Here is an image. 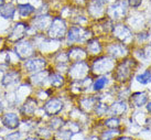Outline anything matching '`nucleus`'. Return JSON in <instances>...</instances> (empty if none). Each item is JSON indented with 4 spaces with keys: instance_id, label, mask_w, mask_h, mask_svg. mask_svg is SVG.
I'll use <instances>...</instances> for the list:
<instances>
[{
    "instance_id": "nucleus-14",
    "label": "nucleus",
    "mask_w": 151,
    "mask_h": 140,
    "mask_svg": "<svg viewBox=\"0 0 151 140\" xmlns=\"http://www.w3.org/2000/svg\"><path fill=\"white\" fill-rule=\"evenodd\" d=\"M1 123L6 128H8L10 130L17 129L20 126V118L16 113H4L1 117Z\"/></svg>"
},
{
    "instance_id": "nucleus-2",
    "label": "nucleus",
    "mask_w": 151,
    "mask_h": 140,
    "mask_svg": "<svg viewBox=\"0 0 151 140\" xmlns=\"http://www.w3.org/2000/svg\"><path fill=\"white\" fill-rule=\"evenodd\" d=\"M29 30H30L29 22H24V21L16 22L9 29L8 35H7V41L12 43V44L21 41V40L25 39V37L29 34Z\"/></svg>"
},
{
    "instance_id": "nucleus-4",
    "label": "nucleus",
    "mask_w": 151,
    "mask_h": 140,
    "mask_svg": "<svg viewBox=\"0 0 151 140\" xmlns=\"http://www.w3.org/2000/svg\"><path fill=\"white\" fill-rule=\"evenodd\" d=\"M91 31L88 29H85L81 26H74L71 27V29L67 31L66 39L67 43L73 44V43H82L87 42L91 38Z\"/></svg>"
},
{
    "instance_id": "nucleus-22",
    "label": "nucleus",
    "mask_w": 151,
    "mask_h": 140,
    "mask_svg": "<svg viewBox=\"0 0 151 140\" xmlns=\"http://www.w3.org/2000/svg\"><path fill=\"white\" fill-rule=\"evenodd\" d=\"M11 66V53L9 50H0V67Z\"/></svg>"
},
{
    "instance_id": "nucleus-11",
    "label": "nucleus",
    "mask_w": 151,
    "mask_h": 140,
    "mask_svg": "<svg viewBox=\"0 0 151 140\" xmlns=\"http://www.w3.org/2000/svg\"><path fill=\"white\" fill-rule=\"evenodd\" d=\"M134 61L131 60H127L125 62H122L116 68V73H115V77L118 81H127V78L131 75L132 72V65H134Z\"/></svg>"
},
{
    "instance_id": "nucleus-23",
    "label": "nucleus",
    "mask_w": 151,
    "mask_h": 140,
    "mask_svg": "<svg viewBox=\"0 0 151 140\" xmlns=\"http://www.w3.org/2000/svg\"><path fill=\"white\" fill-rule=\"evenodd\" d=\"M147 94L146 93H134L131 96V103L136 107H141L147 103Z\"/></svg>"
},
{
    "instance_id": "nucleus-12",
    "label": "nucleus",
    "mask_w": 151,
    "mask_h": 140,
    "mask_svg": "<svg viewBox=\"0 0 151 140\" xmlns=\"http://www.w3.org/2000/svg\"><path fill=\"white\" fill-rule=\"evenodd\" d=\"M21 81V72L19 70H9L1 77L0 84L4 87H10L12 85H17Z\"/></svg>"
},
{
    "instance_id": "nucleus-3",
    "label": "nucleus",
    "mask_w": 151,
    "mask_h": 140,
    "mask_svg": "<svg viewBox=\"0 0 151 140\" xmlns=\"http://www.w3.org/2000/svg\"><path fill=\"white\" fill-rule=\"evenodd\" d=\"M67 33L66 21L61 17H54L52 19L50 27L47 29V37L51 40H61Z\"/></svg>"
},
{
    "instance_id": "nucleus-5",
    "label": "nucleus",
    "mask_w": 151,
    "mask_h": 140,
    "mask_svg": "<svg viewBox=\"0 0 151 140\" xmlns=\"http://www.w3.org/2000/svg\"><path fill=\"white\" fill-rule=\"evenodd\" d=\"M52 19H53V18L51 17L49 13H39V14H34L29 21L30 28L33 30L35 33L44 32L45 30L49 29L51 22H52Z\"/></svg>"
},
{
    "instance_id": "nucleus-21",
    "label": "nucleus",
    "mask_w": 151,
    "mask_h": 140,
    "mask_svg": "<svg viewBox=\"0 0 151 140\" xmlns=\"http://www.w3.org/2000/svg\"><path fill=\"white\" fill-rule=\"evenodd\" d=\"M64 77L60 73H50L49 75V83L54 88H61L64 85Z\"/></svg>"
},
{
    "instance_id": "nucleus-19",
    "label": "nucleus",
    "mask_w": 151,
    "mask_h": 140,
    "mask_svg": "<svg viewBox=\"0 0 151 140\" xmlns=\"http://www.w3.org/2000/svg\"><path fill=\"white\" fill-rule=\"evenodd\" d=\"M17 12L21 18H30L37 12V8L30 2L25 4H17Z\"/></svg>"
},
{
    "instance_id": "nucleus-39",
    "label": "nucleus",
    "mask_w": 151,
    "mask_h": 140,
    "mask_svg": "<svg viewBox=\"0 0 151 140\" xmlns=\"http://www.w3.org/2000/svg\"><path fill=\"white\" fill-rule=\"evenodd\" d=\"M117 140H131L130 138H127V137H122V138H118Z\"/></svg>"
},
{
    "instance_id": "nucleus-35",
    "label": "nucleus",
    "mask_w": 151,
    "mask_h": 140,
    "mask_svg": "<svg viewBox=\"0 0 151 140\" xmlns=\"http://www.w3.org/2000/svg\"><path fill=\"white\" fill-rule=\"evenodd\" d=\"M24 140H38V138H35V137H28Z\"/></svg>"
},
{
    "instance_id": "nucleus-26",
    "label": "nucleus",
    "mask_w": 151,
    "mask_h": 140,
    "mask_svg": "<svg viewBox=\"0 0 151 140\" xmlns=\"http://www.w3.org/2000/svg\"><path fill=\"white\" fill-rule=\"evenodd\" d=\"M97 98H95L94 96H91V97H86V98H83L82 101H81V105H82V107L83 108H85V109H92L93 107L96 106L97 104Z\"/></svg>"
},
{
    "instance_id": "nucleus-18",
    "label": "nucleus",
    "mask_w": 151,
    "mask_h": 140,
    "mask_svg": "<svg viewBox=\"0 0 151 140\" xmlns=\"http://www.w3.org/2000/svg\"><path fill=\"white\" fill-rule=\"evenodd\" d=\"M106 0H92L88 4V12L93 17H99L104 13Z\"/></svg>"
},
{
    "instance_id": "nucleus-15",
    "label": "nucleus",
    "mask_w": 151,
    "mask_h": 140,
    "mask_svg": "<svg viewBox=\"0 0 151 140\" xmlns=\"http://www.w3.org/2000/svg\"><path fill=\"white\" fill-rule=\"evenodd\" d=\"M49 75L50 72L47 70H42L40 72L33 73L29 77V82L32 86H38V87H43L46 82H49Z\"/></svg>"
},
{
    "instance_id": "nucleus-40",
    "label": "nucleus",
    "mask_w": 151,
    "mask_h": 140,
    "mask_svg": "<svg viewBox=\"0 0 151 140\" xmlns=\"http://www.w3.org/2000/svg\"><path fill=\"white\" fill-rule=\"evenodd\" d=\"M43 1H46V0H43Z\"/></svg>"
},
{
    "instance_id": "nucleus-37",
    "label": "nucleus",
    "mask_w": 151,
    "mask_h": 140,
    "mask_svg": "<svg viewBox=\"0 0 151 140\" xmlns=\"http://www.w3.org/2000/svg\"><path fill=\"white\" fill-rule=\"evenodd\" d=\"M147 109H148V111H149V113H150V114H151V103H149V104H148Z\"/></svg>"
},
{
    "instance_id": "nucleus-34",
    "label": "nucleus",
    "mask_w": 151,
    "mask_h": 140,
    "mask_svg": "<svg viewBox=\"0 0 151 140\" xmlns=\"http://www.w3.org/2000/svg\"><path fill=\"white\" fill-rule=\"evenodd\" d=\"M128 4L129 6L134 7V8H137L141 4V0H128Z\"/></svg>"
},
{
    "instance_id": "nucleus-25",
    "label": "nucleus",
    "mask_w": 151,
    "mask_h": 140,
    "mask_svg": "<svg viewBox=\"0 0 151 140\" xmlns=\"http://www.w3.org/2000/svg\"><path fill=\"white\" fill-rule=\"evenodd\" d=\"M126 108L127 106L124 102H117L110 106L109 111L111 115H122L124 114V111H126Z\"/></svg>"
},
{
    "instance_id": "nucleus-36",
    "label": "nucleus",
    "mask_w": 151,
    "mask_h": 140,
    "mask_svg": "<svg viewBox=\"0 0 151 140\" xmlns=\"http://www.w3.org/2000/svg\"><path fill=\"white\" fill-rule=\"evenodd\" d=\"M4 105H2V103L0 102V114H1V113H2V111H4Z\"/></svg>"
},
{
    "instance_id": "nucleus-24",
    "label": "nucleus",
    "mask_w": 151,
    "mask_h": 140,
    "mask_svg": "<svg viewBox=\"0 0 151 140\" xmlns=\"http://www.w3.org/2000/svg\"><path fill=\"white\" fill-rule=\"evenodd\" d=\"M87 51L91 54H99L101 52V45L96 39H92L87 41Z\"/></svg>"
},
{
    "instance_id": "nucleus-20",
    "label": "nucleus",
    "mask_w": 151,
    "mask_h": 140,
    "mask_svg": "<svg viewBox=\"0 0 151 140\" xmlns=\"http://www.w3.org/2000/svg\"><path fill=\"white\" fill-rule=\"evenodd\" d=\"M85 55H86V52H85L83 49H80V47H73V49H71V50L68 51V53H67L68 60H70V61H73V63L78 62V61H83Z\"/></svg>"
},
{
    "instance_id": "nucleus-9",
    "label": "nucleus",
    "mask_w": 151,
    "mask_h": 140,
    "mask_svg": "<svg viewBox=\"0 0 151 140\" xmlns=\"http://www.w3.org/2000/svg\"><path fill=\"white\" fill-rule=\"evenodd\" d=\"M63 107L64 103L60 98L52 97L49 101H46L45 104L43 105L42 109L46 116H55L63 109Z\"/></svg>"
},
{
    "instance_id": "nucleus-33",
    "label": "nucleus",
    "mask_w": 151,
    "mask_h": 140,
    "mask_svg": "<svg viewBox=\"0 0 151 140\" xmlns=\"http://www.w3.org/2000/svg\"><path fill=\"white\" fill-rule=\"evenodd\" d=\"M21 138V132H11L7 136V139L6 140H19Z\"/></svg>"
},
{
    "instance_id": "nucleus-1",
    "label": "nucleus",
    "mask_w": 151,
    "mask_h": 140,
    "mask_svg": "<svg viewBox=\"0 0 151 140\" xmlns=\"http://www.w3.org/2000/svg\"><path fill=\"white\" fill-rule=\"evenodd\" d=\"M35 52H37V47L29 39H23L21 41L13 44V53L21 61H24V60L34 56Z\"/></svg>"
},
{
    "instance_id": "nucleus-8",
    "label": "nucleus",
    "mask_w": 151,
    "mask_h": 140,
    "mask_svg": "<svg viewBox=\"0 0 151 140\" xmlns=\"http://www.w3.org/2000/svg\"><path fill=\"white\" fill-rule=\"evenodd\" d=\"M127 12V2L124 0H118L116 2H114L111 6H109L106 14L108 16V18L110 19H122L125 17V14Z\"/></svg>"
},
{
    "instance_id": "nucleus-30",
    "label": "nucleus",
    "mask_w": 151,
    "mask_h": 140,
    "mask_svg": "<svg viewBox=\"0 0 151 140\" xmlns=\"http://www.w3.org/2000/svg\"><path fill=\"white\" fill-rule=\"evenodd\" d=\"M137 81L141 84H148L151 82V73L149 71H146V72L141 74V75H138L137 76Z\"/></svg>"
},
{
    "instance_id": "nucleus-27",
    "label": "nucleus",
    "mask_w": 151,
    "mask_h": 140,
    "mask_svg": "<svg viewBox=\"0 0 151 140\" xmlns=\"http://www.w3.org/2000/svg\"><path fill=\"white\" fill-rule=\"evenodd\" d=\"M108 53L114 57L124 55V47L120 44H113L108 47Z\"/></svg>"
},
{
    "instance_id": "nucleus-17",
    "label": "nucleus",
    "mask_w": 151,
    "mask_h": 140,
    "mask_svg": "<svg viewBox=\"0 0 151 140\" xmlns=\"http://www.w3.org/2000/svg\"><path fill=\"white\" fill-rule=\"evenodd\" d=\"M113 33L114 37L118 39L122 42H128L131 38V33H130L129 29L127 27L122 26V24H116L113 27Z\"/></svg>"
},
{
    "instance_id": "nucleus-6",
    "label": "nucleus",
    "mask_w": 151,
    "mask_h": 140,
    "mask_svg": "<svg viewBox=\"0 0 151 140\" xmlns=\"http://www.w3.org/2000/svg\"><path fill=\"white\" fill-rule=\"evenodd\" d=\"M46 64H47V62H46V60L44 57L34 55L32 57H30V59L24 60L22 66H23L25 72L33 74V73L40 72L42 70H45Z\"/></svg>"
},
{
    "instance_id": "nucleus-31",
    "label": "nucleus",
    "mask_w": 151,
    "mask_h": 140,
    "mask_svg": "<svg viewBox=\"0 0 151 140\" xmlns=\"http://www.w3.org/2000/svg\"><path fill=\"white\" fill-rule=\"evenodd\" d=\"M105 126L106 127L110 128V129H115L119 126V119L115 118V117H111V118L106 119L105 121Z\"/></svg>"
},
{
    "instance_id": "nucleus-7",
    "label": "nucleus",
    "mask_w": 151,
    "mask_h": 140,
    "mask_svg": "<svg viewBox=\"0 0 151 140\" xmlns=\"http://www.w3.org/2000/svg\"><path fill=\"white\" fill-rule=\"evenodd\" d=\"M89 72V66L85 61H78L73 64L68 71V75L72 77L73 81H77V80H82L88 75Z\"/></svg>"
},
{
    "instance_id": "nucleus-16",
    "label": "nucleus",
    "mask_w": 151,
    "mask_h": 140,
    "mask_svg": "<svg viewBox=\"0 0 151 140\" xmlns=\"http://www.w3.org/2000/svg\"><path fill=\"white\" fill-rule=\"evenodd\" d=\"M17 13V4L8 1L0 8V17L4 20H13Z\"/></svg>"
},
{
    "instance_id": "nucleus-28",
    "label": "nucleus",
    "mask_w": 151,
    "mask_h": 140,
    "mask_svg": "<svg viewBox=\"0 0 151 140\" xmlns=\"http://www.w3.org/2000/svg\"><path fill=\"white\" fill-rule=\"evenodd\" d=\"M108 83V78L106 76H101L99 77V78H97L96 81L94 82V85H93V88H94V90H96V92H98V90H101V89L105 87V85Z\"/></svg>"
},
{
    "instance_id": "nucleus-32",
    "label": "nucleus",
    "mask_w": 151,
    "mask_h": 140,
    "mask_svg": "<svg viewBox=\"0 0 151 140\" xmlns=\"http://www.w3.org/2000/svg\"><path fill=\"white\" fill-rule=\"evenodd\" d=\"M117 134H119V131H118V130H115V129L110 130V131H105L104 134H103V139L104 140L111 139V138H113L115 135H117Z\"/></svg>"
},
{
    "instance_id": "nucleus-10",
    "label": "nucleus",
    "mask_w": 151,
    "mask_h": 140,
    "mask_svg": "<svg viewBox=\"0 0 151 140\" xmlns=\"http://www.w3.org/2000/svg\"><path fill=\"white\" fill-rule=\"evenodd\" d=\"M37 109H38V99L32 96H28L20 107V113L22 116L30 118L33 117Z\"/></svg>"
},
{
    "instance_id": "nucleus-29",
    "label": "nucleus",
    "mask_w": 151,
    "mask_h": 140,
    "mask_svg": "<svg viewBox=\"0 0 151 140\" xmlns=\"http://www.w3.org/2000/svg\"><path fill=\"white\" fill-rule=\"evenodd\" d=\"M63 126H64L63 119L59 118V117H53V119L50 121V127L53 130H60Z\"/></svg>"
},
{
    "instance_id": "nucleus-38",
    "label": "nucleus",
    "mask_w": 151,
    "mask_h": 140,
    "mask_svg": "<svg viewBox=\"0 0 151 140\" xmlns=\"http://www.w3.org/2000/svg\"><path fill=\"white\" fill-rule=\"evenodd\" d=\"M6 2H7L6 0H0V8H1V7H2L4 4H6Z\"/></svg>"
},
{
    "instance_id": "nucleus-13",
    "label": "nucleus",
    "mask_w": 151,
    "mask_h": 140,
    "mask_svg": "<svg viewBox=\"0 0 151 140\" xmlns=\"http://www.w3.org/2000/svg\"><path fill=\"white\" fill-rule=\"evenodd\" d=\"M115 66V63L109 57H101V59L96 60L93 65V71L98 74H103V73H108Z\"/></svg>"
}]
</instances>
